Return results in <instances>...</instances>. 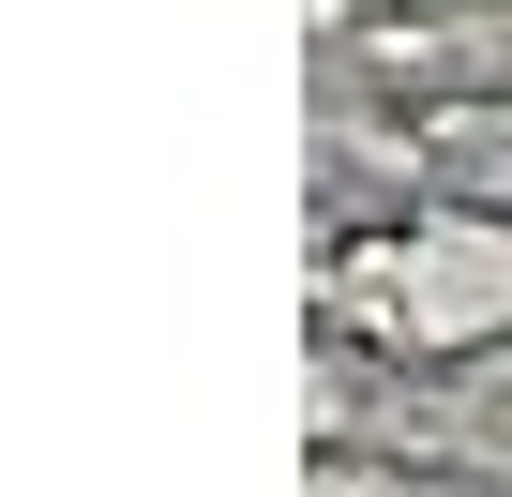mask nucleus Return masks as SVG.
Segmentation results:
<instances>
[]
</instances>
